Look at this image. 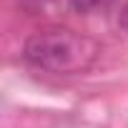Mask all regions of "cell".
Masks as SVG:
<instances>
[{
	"label": "cell",
	"instance_id": "obj_1",
	"mask_svg": "<svg viewBox=\"0 0 128 128\" xmlns=\"http://www.w3.org/2000/svg\"><path fill=\"white\" fill-rule=\"evenodd\" d=\"M100 45L70 28H48L33 33L23 45V58L33 68L55 76H78L93 68Z\"/></svg>",
	"mask_w": 128,
	"mask_h": 128
},
{
	"label": "cell",
	"instance_id": "obj_2",
	"mask_svg": "<svg viewBox=\"0 0 128 128\" xmlns=\"http://www.w3.org/2000/svg\"><path fill=\"white\" fill-rule=\"evenodd\" d=\"M108 3H110V0H68L70 10H73V13H78V15H90V13H96V10L106 8Z\"/></svg>",
	"mask_w": 128,
	"mask_h": 128
},
{
	"label": "cell",
	"instance_id": "obj_3",
	"mask_svg": "<svg viewBox=\"0 0 128 128\" xmlns=\"http://www.w3.org/2000/svg\"><path fill=\"white\" fill-rule=\"evenodd\" d=\"M18 3H20V8H23L25 13L40 15V13H48V10H50V5L55 3V0H18Z\"/></svg>",
	"mask_w": 128,
	"mask_h": 128
}]
</instances>
